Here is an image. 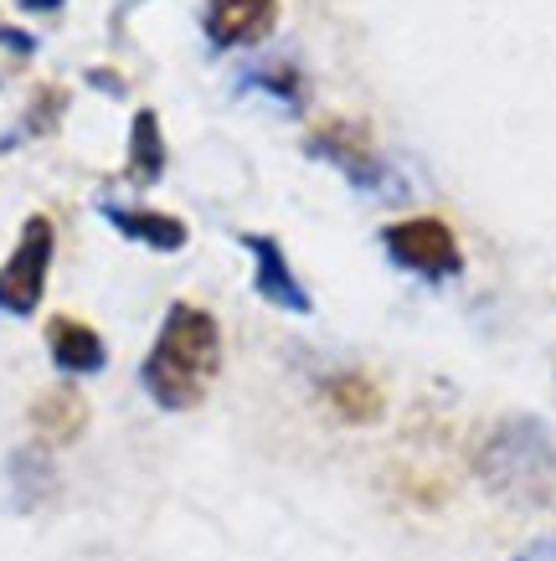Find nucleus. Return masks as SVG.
<instances>
[{
    "label": "nucleus",
    "mask_w": 556,
    "mask_h": 561,
    "mask_svg": "<svg viewBox=\"0 0 556 561\" xmlns=\"http://www.w3.org/2000/svg\"><path fill=\"white\" fill-rule=\"evenodd\" d=\"M32 427H36V438L52 443V448H63V443L83 438V427H88L83 391H78V387H52V391H42V397L32 402Z\"/></svg>",
    "instance_id": "9d476101"
},
{
    "label": "nucleus",
    "mask_w": 556,
    "mask_h": 561,
    "mask_svg": "<svg viewBox=\"0 0 556 561\" xmlns=\"http://www.w3.org/2000/svg\"><path fill=\"white\" fill-rule=\"evenodd\" d=\"M52 253H57V227L52 217H26L21 221V238L11 248V257L0 263V314H36L42 294H47V273H52Z\"/></svg>",
    "instance_id": "20e7f679"
},
{
    "label": "nucleus",
    "mask_w": 556,
    "mask_h": 561,
    "mask_svg": "<svg viewBox=\"0 0 556 561\" xmlns=\"http://www.w3.org/2000/svg\"><path fill=\"white\" fill-rule=\"evenodd\" d=\"M47 356L63 376H99L109 366V345L93 324L57 314V320H47Z\"/></svg>",
    "instance_id": "1a4fd4ad"
},
{
    "label": "nucleus",
    "mask_w": 556,
    "mask_h": 561,
    "mask_svg": "<svg viewBox=\"0 0 556 561\" xmlns=\"http://www.w3.org/2000/svg\"><path fill=\"white\" fill-rule=\"evenodd\" d=\"M11 484H16V505H42L52 494V484H57V474H52V459L42 454V448H21V454H11Z\"/></svg>",
    "instance_id": "ddd939ff"
},
{
    "label": "nucleus",
    "mask_w": 556,
    "mask_h": 561,
    "mask_svg": "<svg viewBox=\"0 0 556 561\" xmlns=\"http://www.w3.org/2000/svg\"><path fill=\"white\" fill-rule=\"evenodd\" d=\"M237 242H242L248 257H253V289L263 305L288 309V314H309V309H315V299L304 294V284L294 278V268H288L284 242L269 238V232H242Z\"/></svg>",
    "instance_id": "423d86ee"
},
{
    "label": "nucleus",
    "mask_w": 556,
    "mask_h": 561,
    "mask_svg": "<svg viewBox=\"0 0 556 561\" xmlns=\"http://www.w3.org/2000/svg\"><path fill=\"white\" fill-rule=\"evenodd\" d=\"M382 248L397 268L418 273L428 284H443V278H458L464 273V248H458L454 227L439 217H407L382 227Z\"/></svg>",
    "instance_id": "39448f33"
},
{
    "label": "nucleus",
    "mask_w": 556,
    "mask_h": 561,
    "mask_svg": "<svg viewBox=\"0 0 556 561\" xmlns=\"http://www.w3.org/2000/svg\"><path fill=\"white\" fill-rule=\"evenodd\" d=\"M479 479L506 505L556 500V438L541 417H506L479 448Z\"/></svg>",
    "instance_id": "f03ea898"
},
{
    "label": "nucleus",
    "mask_w": 556,
    "mask_h": 561,
    "mask_svg": "<svg viewBox=\"0 0 556 561\" xmlns=\"http://www.w3.org/2000/svg\"><path fill=\"white\" fill-rule=\"evenodd\" d=\"M325 402H330V412H336L340 423H376L382 412H387V397H382V387L371 381V376L361 371H336L325 376Z\"/></svg>",
    "instance_id": "f8f14e48"
},
{
    "label": "nucleus",
    "mask_w": 556,
    "mask_h": 561,
    "mask_svg": "<svg viewBox=\"0 0 556 561\" xmlns=\"http://www.w3.org/2000/svg\"><path fill=\"white\" fill-rule=\"evenodd\" d=\"M99 217L114 227L118 238L139 242V248H150V253H181L191 232H185L181 217H170V211H150V206H124V202H99Z\"/></svg>",
    "instance_id": "6e6552de"
},
{
    "label": "nucleus",
    "mask_w": 556,
    "mask_h": 561,
    "mask_svg": "<svg viewBox=\"0 0 556 561\" xmlns=\"http://www.w3.org/2000/svg\"><path fill=\"white\" fill-rule=\"evenodd\" d=\"M279 21V0H206V42L217 51H232V47H253L263 36L273 32Z\"/></svg>",
    "instance_id": "0eeeda50"
},
{
    "label": "nucleus",
    "mask_w": 556,
    "mask_h": 561,
    "mask_svg": "<svg viewBox=\"0 0 556 561\" xmlns=\"http://www.w3.org/2000/svg\"><path fill=\"white\" fill-rule=\"evenodd\" d=\"M515 561H556V536H536Z\"/></svg>",
    "instance_id": "dca6fc26"
},
{
    "label": "nucleus",
    "mask_w": 556,
    "mask_h": 561,
    "mask_svg": "<svg viewBox=\"0 0 556 561\" xmlns=\"http://www.w3.org/2000/svg\"><path fill=\"white\" fill-rule=\"evenodd\" d=\"M304 154L336 165V171L345 175L355 191H366V196H407V181L376 154V145H371V135L361 124H345V119L315 124V129L304 135Z\"/></svg>",
    "instance_id": "7ed1b4c3"
},
{
    "label": "nucleus",
    "mask_w": 556,
    "mask_h": 561,
    "mask_svg": "<svg viewBox=\"0 0 556 561\" xmlns=\"http://www.w3.org/2000/svg\"><path fill=\"white\" fill-rule=\"evenodd\" d=\"M248 88H263L269 99H279V103H288V108H299V88H304V78H299V68L288 62V57H273V62H263V68H253L248 78H242Z\"/></svg>",
    "instance_id": "4468645a"
},
{
    "label": "nucleus",
    "mask_w": 556,
    "mask_h": 561,
    "mask_svg": "<svg viewBox=\"0 0 556 561\" xmlns=\"http://www.w3.org/2000/svg\"><path fill=\"white\" fill-rule=\"evenodd\" d=\"M222 371V324L202 305H170L160 320L150 356L139 366V387L150 391L155 408L191 412L206 402V391Z\"/></svg>",
    "instance_id": "f257e3e1"
},
{
    "label": "nucleus",
    "mask_w": 556,
    "mask_h": 561,
    "mask_svg": "<svg viewBox=\"0 0 556 561\" xmlns=\"http://www.w3.org/2000/svg\"><path fill=\"white\" fill-rule=\"evenodd\" d=\"M166 135H160V114L155 108H139L135 124H129V154H124V181L129 186H155L166 175Z\"/></svg>",
    "instance_id": "9b49d317"
},
{
    "label": "nucleus",
    "mask_w": 556,
    "mask_h": 561,
    "mask_svg": "<svg viewBox=\"0 0 556 561\" xmlns=\"http://www.w3.org/2000/svg\"><path fill=\"white\" fill-rule=\"evenodd\" d=\"M63 108H68V99H63L57 88H42V93H36V103L26 108V119H21V135L11 139V145H21V139H36V135H47L52 124L63 119ZM11 145H5V150H11Z\"/></svg>",
    "instance_id": "2eb2a0df"
}]
</instances>
